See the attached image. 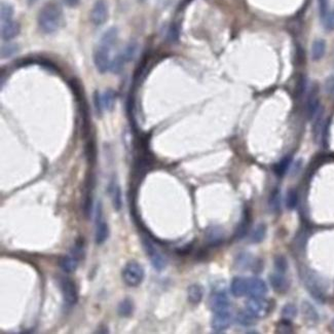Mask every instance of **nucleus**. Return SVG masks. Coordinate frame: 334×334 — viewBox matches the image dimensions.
Masks as SVG:
<instances>
[{"label": "nucleus", "mask_w": 334, "mask_h": 334, "mask_svg": "<svg viewBox=\"0 0 334 334\" xmlns=\"http://www.w3.org/2000/svg\"><path fill=\"white\" fill-rule=\"evenodd\" d=\"M116 101V93L113 90H106L101 95V102L103 109L105 110H111Z\"/></svg>", "instance_id": "412c9836"}, {"label": "nucleus", "mask_w": 334, "mask_h": 334, "mask_svg": "<svg viewBox=\"0 0 334 334\" xmlns=\"http://www.w3.org/2000/svg\"><path fill=\"white\" fill-rule=\"evenodd\" d=\"M150 260H151V264H152V267L156 268L157 270L161 271L163 270L165 267H166V259L164 258V256L159 252L158 254L156 255H153L152 257H150Z\"/></svg>", "instance_id": "7c9ffc66"}, {"label": "nucleus", "mask_w": 334, "mask_h": 334, "mask_svg": "<svg viewBox=\"0 0 334 334\" xmlns=\"http://www.w3.org/2000/svg\"><path fill=\"white\" fill-rule=\"evenodd\" d=\"M95 241L98 245L106 242L109 236V228L103 216V207L99 201L96 206V214H95Z\"/></svg>", "instance_id": "39448f33"}, {"label": "nucleus", "mask_w": 334, "mask_h": 334, "mask_svg": "<svg viewBox=\"0 0 334 334\" xmlns=\"http://www.w3.org/2000/svg\"><path fill=\"white\" fill-rule=\"evenodd\" d=\"M323 23L327 29L333 30L334 29V11H330L326 15V17L323 19Z\"/></svg>", "instance_id": "4c0bfd02"}, {"label": "nucleus", "mask_w": 334, "mask_h": 334, "mask_svg": "<svg viewBox=\"0 0 334 334\" xmlns=\"http://www.w3.org/2000/svg\"><path fill=\"white\" fill-rule=\"evenodd\" d=\"M297 316V307L294 304H286L282 309V317L284 320L291 321Z\"/></svg>", "instance_id": "c756f323"}, {"label": "nucleus", "mask_w": 334, "mask_h": 334, "mask_svg": "<svg viewBox=\"0 0 334 334\" xmlns=\"http://www.w3.org/2000/svg\"><path fill=\"white\" fill-rule=\"evenodd\" d=\"M267 293V283L258 278L248 279V295L251 297H262Z\"/></svg>", "instance_id": "ddd939ff"}, {"label": "nucleus", "mask_w": 334, "mask_h": 334, "mask_svg": "<svg viewBox=\"0 0 334 334\" xmlns=\"http://www.w3.org/2000/svg\"><path fill=\"white\" fill-rule=\"evenodd\" d=\"M302 315L306 321L311 322V323H317L319 321V315L316 311V308L307 301L302 302Z\"/></svg>", "instance_id": "b1692460"}, {"label": "nucleus", "mask_w": 334, "mask_h": 334, "mask_svg": "<svg viewBox=\"0 0 334 334\" xmlns=\"http://www.w3.org/2000/svg\"><path fill=\"white\" fill-rule=\"evenodd\" d=\"M223 232L217 226H212L206 233L207 242L210 246H218L223 241Z\"/></svg>", "instance_id": "a211bd4d"}, {"label": "nucleus", "mask_w": 334, "mask_h": 334, "mask_svg": "<svg viewBox=\"0 0 334 334\" xmlns=\"http://www.w3.org/2000/svg\"><path fill=\"white\" fill-rule=\"evenodd\" d=\"M319 8H320V15L322 20H323L326 15L329 13L328 7V0H319Z\"/></svg>", "instance_id": "58836bf2"}, {"label": "nucleus", "mask_w": 334, "mask_h": 334, "mask_svg": "<svg viewBox=\"0 0 334 334\" xmlns=\"http://www.w3.org/2000/svg\"><path fill=\"white\" fill-rule=\"evenodd\" d=\"M270 301L262 297H251L246 303V309L254 318H265L270 312Z\"/></svg>", "instance_id": "423d86ee"}, {"label": "nucleus", "mask_w": 334, "mask_h": 334, "mask_svg": "<svg viewBox=\"0 0 334 334\" xmlns=\"http://www.w3.org/2000/svg\"><path fill=\"white\" fill-rule=\"evenodd\" d=\"M297 202H298L297 193L294 189H290L287 194V198H286V205H287V208L289 210L295 209L297 207Z\"/></svg>", "instance_id": "2f4dec72"}, {"label": "nucleus", "mask_w": 334, "mask_h": 334, "mask_svg": "<svg viewBox=\"0 0 334 334\" xmlns=\"http://www.w3.org/2000/svg\"><path fill=\"white\" fill-rule=\"evenodd\" d=\"M266 233H267V231H266V226H265L264 224L258 225L257 228L254 230L253 234H252V236H251L252 242H253V243H259V242H261L262 240H264V237L266 236Z\"/></svg>", "instance_id": "473e14b6"}, {"label": "nucleus", "mask_w": 334, "mask_h": 334, "mask_svg": "<svg viewBox=\"0 0 334 334\" xmlns=\"http://www.w3.org/2000/svg\"><path fill=\"white\" fill-rule=\"evenodd\" d=\"M187 295H188V301L190 302L194 303V304H198L202 300L204 291H202V289H201L200 285L194 284L192 286H189V288L187 290Z\"/></svg>", "instance_id": "4be33fe9"}, {"label": "nucleus", "mask_w": 334, "mask_h": 334, "mask_svg": "<svg viewBox=\"0 0 334 334\" xmlns=\"http://www.w3.org/2000/svg\"><path fill=\"white\" fill-rule=\"evenodd\" d=\"M94 104H95V108H96L98 114L101 115L102 110H103V106H102V102H101V96H100L98 92H96L94 95Z\"/></svg>", "instance_id": "79ce46f5"}, {"label": "nucleus", "mask_w": 334, "mask_h": 334, "mask_svg": "<svg viewBox=\"0 0 334 334\" xmlns=\"http://www.w3.org/2000/svg\"><path fill=\"white\" fill-rule=\"evenodd\" d=\"M78 260L79 258H77L74 254L69 253L61 258L59 262V266L63 271L67 273L74 272L78 267Z\"/></svg>", "instance_id": "dca6fc26"}, {"label": "nucleus", "mask_w": 334, "mask_h": 334, "mask_svg": "<svg viewBox=\"0 0 334 334\" xmlns=\"http://www.w3.org/2000/svg\"><path fill=\"white\" fill-rule=\"evenodd\" d=\"M231 291L234 296L242 297L248 294V279L236 277L231 284Z\"/></svg>", "instance_id": "2eb2a0df"}, {"label": "nucleus", "mask_w": 334, "mask_h": 334, "mask_svg": "<svg viewBox=\"0 0 334 334\" xmlns=\"http://www.w3.org/2000/svg\"><path fill=\"white\" fill-rule=\"evenodd\" d=\"M269 207L273 210V211H279L280 209V193L275 192L272 193L270 199H269Z\"/></svg>", "instance_id": "e433bc0d"}, {"label": "nucleus", "mask_w": 334, "mask_h": 334, "mask_svg": "<svg viewBox=\"0 0 334 334\" xmlns=\"http://www.w3.org/2000/svg\"><path fill=\"white\" fill-rule=\"evenodd\" d=\"M320 109V103L316 94H312L307 102V114L309 118H313Z\"/></svg>", "instance_id": "a878e982"}, {"label": "nucleus", "mask_w": 334, "mask_h": 334, "mask_svg": "<svg viewBox=\"0 0 334 334\" xmlns=\"http://www.w3.org/2000/svg\"><path fill=\"white\" fill-rule=\"evenodd\" d=\"M19 52V46L15 43H7L1 46V58L7 59L15 56Z\"/></svg>", "instance_id": "c85d7f7f"}, {"label": "nucleus", "mask_w": 334, "mask_h": 334, "mask_svg": "<svg viewBox=\"0 0 334 334\" xmlns=\"http://www.w3.org/2000/svg\"><path fill=\"white\" fill-rule=\"evenodd\" d=\"M232 324V314L229 309H224V311H219L214 313L212 319V329L214 332H223L228 329Z\"/></svg>", "instance_id": "9d476101"}, {"label": "nucleus", "mask_w": 334, "mask_h": 334, "mask_svg": "<svg viewBox=\"0 0 334 334\" xmlns=\"http://www.w3.org/2000/svg\"><path fill=\"white\" fill-rule=\"evenodd\" d=\"M36 1H37V0H27V2H28L29 5H32L33 3H35Z\"/></svg>", "instance_id": "a18cd8bd"}, {"label": "nucleus", "mask_w": 334, "mask_h": 334, "mask_svg": "<svg viewBox=\"0 0 334 334\" xmlns=\"http://www.w3.org/2000/svg\"><path fill=\"white\" fill-rule=\"evenodd\" d=\"M110 51L111 49L108 46L103 45L101 43L98 44L97 49L94 52V63L95 66H96L97 70L99 71V73L104 74L107 71L110 70Z\"/></svg>", "instance_id": "0eeeda50"}, {"label": "nucleus", "mask_w": 334, "mask_h": 334, "mask_svg": "<svg viewBox=\"0 0 334 334\" xmlns=\"http://www.w3.org/2000/svg\"><path fill=\"white\" fill-rule=\"evenodd\" d=\"M118 37V30L116 27H111L108 30H106L104 34L102 35V37L99 41V43L106 45L112 49V47L115 45Z\"/></svg>", "instance_id": "6ab92c4d"}, {"label": "nucleus", "mask_w": 334, "mask_h": 334, "mask_svg": "<svg viewBox=\"0 0 334 334\" xmlns=\"http://www.w3.org/2000/svg\"><path fill=\"white\" fill-rule=\"evenodd\" d=\"M93 187L94 184L91 182H88V187L86 190L85 200H83V212L87 218H90L93 212V206H94V200H93Z\"/></svg>", "instance_id": "aec40b11"}, {"label": "nucleus", "mask_w": 334, "mask_h": 334, "mask_svg": "<svg viewBox=\"0 0 334 334\" xmlns=\"http://www.w3.org/2000/svg\"><path fill=\"white\" fill-rule=\"evenodd\" d=\"M122 275L124 282L129 287H137L144 280V269L138 262H128L123 269Z\"/></svg>", "instance_id": "20e7f679"}, {"label": "nucleus", "mask_w": 334, "mask_h": 334, "mask_svg": "<svg viewBox=\"0 0 334 334\" xmlns=\"http://www.w3.org/2000/svg\"><path fill=\"white\" fill-rule=\"evenodd\" d=\"M63 13L57 3L45 4L39 11L37 23L39 29L45 34L55 33L62 25Z\"/></svg>", "instance_id": "f257e3e1"}, {"label": "nucleus", "mask_w": 334, "mask_h": 334, "mask_svg": "<svg viewBox=\"0 0 334 334\" xmlns=\"http://www.w3.org/2000/svg\"><path fill=\"white\" fill-rule=\"evenodd\" d=\"M210 306L214 313L228 309L230 307V300L226 292L224 290L214 292L210 300Z\"/></svg>", "instance_id": "9b49d317"}, {"label": "nucleus", "mask_w": 334, "mask_h": 334, "mask_svg": "<svg viewBox=\"0 0 334 334\" xmlns=\"http://www.w3.org/2000/svg\"><path fill=\"white\" fill-rule=\"evenodd\" d=\"M292 327L290 325V321L287 320H284L283 322H281L280 325L278 326V332L280 333H290L292 330Z\"/></svg>", "instance_id": "ea45409f"}, {"label": "nucleus", "mask_w": 334, "mask_h": 334, "mask_svg": "<svg viewBox=\"0 0 334 334\" xmlns=\"http://www.w3.org/2000/svg\"><path fill=\"white\" fill-rule=\"evenodd\" d=\"M14 16V7L9 3L1 2L0 4V18H1V23L11 20Z\"/></svg>", "instance_id": "bb28decb"}, {"label": "nucleus", "mask_w": 334, "mask_h": 334, "mask_svg": "<svg viewBox=\"0 0 334 334\" xmlns=\"http://www.w3.org/2000/svg\"><path fill=\"white\" fill-rule=\"evenodd\" d=\"M290 163H291V158L290 157H286L285 159H283L276 167V173L279 175V176H283L286 171L288 170L289 168V166H290Z\"/></svg>", "instance_id": "f704fd0d"}, {"label": "nucleus", "mask_w": 334, "mask_h": 334, "mask_svg": "<svg viewBox=\"0 0 334 334\" xmlns=\"http://www.w3.org/2000/svg\"><path fill=\"white\" fill-rule=\"evenodd\" d=\"M236 265L240 267L248 268L250 267H254L255 264H253V259L249 256V254L244 253V254H240V256L237 257V264Z\"/></svg>", "instance_id": "72a5a7b5"}, {"label": "nucleus", "mask_w": 334, "mask_h": 334, "mask_svg": "<svg viewBox=\"0 0 334 334\" xmlns=\"http://www.w3.org/2000/svg\"><path fill=\"white\" fill-rule=\"evenodd\" d=\"M248 224H249V222H248V218H247V216L244 218V220L241 222V224H240V226H238V229H237V231H236V235L238 236V237H242L245 234H246V232H247V230H248Z\"/></svg>", "instance_id": "a19ab883"}, {"label": "nucleus", "mask_w": 334, "mask_h": 334, "mask_svg": "<svg viewBox=\"0 0 334 334\" xmlns=\"http://www.w3.org/2000/svg\"><path fill=\"white\" fill-rule=\"evenodd\" d=\"M325 91L328 94L334 93V76H330L325 81Z\"/></svg>", "instance_id": "37998d69"}, {"label": "nucleus", "mask_w": 334, "mask_h": 334, "mask_svg": "<svg viewBox=\"0 0 334 334\" xmlns=\"http://www.w3.org/2000/svg\"><path fill=\"white\" fill-rule=\"evenodd\" d=\"M326 51V42L323 39H317L312 44V59L319 61L324 57Z\"/></svg>", "instance_id": "5701e85b"}, {"label": "nucleus", "mask_w": 334, "mask_h": 334, "mask_svg": "<svg viewBox=\"0 0 334 334\" xmlns=\"http://www.w3.org/2000/svg\"><path fill=\"white\" fill-rule=\"evenodd\" d=\"M332 326H333V328H334V320H333V322H332Z\"/></svg>", "instance_id": "49530a36"}, {"label": "nucleus", "mask_w": 334, "mask_h": 334, "mask_svg": "<svg viewBox=\"0 0 334 334\" xmlns=\"http://www.w3.org/2000/svg\"><path fill=\"white\" fill-rule=\"evenodd\" d=\"M20 30H21L20 24L16 21L9 20L1 23V29H0L1 39L4 41H9L11 39H14L19 35Z\"/></svg>", "instance_id": "f8f14e48"}, {"label": "nucleus", "mask_w": 334, "mask_h": 334, "mask_svg": "<svg viewBox=\"0 0 334 334\" xmlns=\"http://www.w3.org/2000/svg\"><path fill=\"white\" fill-rule=\"evenodd\" d=\"M108 189H109V195L111 197L113 207L116 211H119L122 209V206H123L121 187H119V185L117 184V182L115 180H113V181L110 182Z\"/></svg>", "instance_id": "f3484780"}, {"label": "nucleus", "mask_w": 334, "mask_h": 334, "mask_svg": "<svg viewBox=\"0 0 334 334\" xmlns=\"http://www.w3.org/2000/svg\"><path fill=\"white\" fill-rule=\"evenodd\" d=\"M137 50H138L137 43L136 42H130L125 47L124 51L119 55H117L111 61V65H110L111 72H113L115 74L121 73L122 70L125 67V65L128 62L132 61V60L135 58Z\"/></svg>", "instance_id": "7ed1b4c3"}, {"label": "nucleus", "mask_w": 334, "mask_h": 334, "mask_svg": "<svg viewBox=\"0 0 334 334\" xmlns=\"http://www.w3.org/2000/svg\"><path fill=\"white\" fill-rule=\"evenodd\" d=\"M109 17V8L108 3L106 0H97L94 3L93 8L91 10V21L95 26H101L106 23Z\"/></svg>", "instance_id": "1a4fd4ad"}, {"label": "nucleus", "mask_w": 334, "mask_h": 334, "mask_svg": "<svg viewBox=\"0 0 334 334\" xmlns=\"http://www.w3.org/2000/svg\"><path fill=\"white\" fill-rule=\"evenodd\" d=\"M236 320L238 322V324H241L243 326H249L254 323V317L250 314L247 309H242V311L238 312Z\"/></svg>", "instance_id": "cd10ccee"}, {"label": "nucleus", "mask_w": 334, "mask_h": 334, "mask_svg": "<svg viewBox=\"0 0 334 334\" xmlns=\"http://www.w3.org/2000/svg\"><path fill=\"white\" fill-rule=\"evenodd\" d=\"M301 279L306 290L313 296L314 300L319 302H324L326 300L325 289L317 273L312 269L304 268L301 270Z\"/></svg>", "instance_id": "f03ea898"}, {"label": "nucleus", "mask_w": 334, "mask_h": 334, "mask_svg": "<svg viewBox=\"0 0 334 334\" xmlns=\"http://www.w3.org/2000/svg\"><path fill=\"white\" fill-rule=\"evenodd\" d=\"M269 281L272 286L273 290L278 293H284L288 290L289 287V282L288 279L286 278L285 273L275 271L272 272L271 275H269Z\"/></svg>", "instance_id": "4468645a"}, {"label": "nucleus", "mask_w": 334, "mask_h": 334, "mask_svg": "<svg viewBox=\"0 0 334 334\" xmlns=\"http://www.w3.org/2000/svg\"><path fill=\"white\" fill-rule=\"evenodd\" d=\"M275 267H276V271L279 272H283L285 273L288 269V262L286 260V258L284 256H277L275 259Z\"/></svg>", "instance_id": "c9c22d12"}, {"label": "nucleus", "mask_w": 334, "mask_h": 334, "mask_svg": "<svg viewBox=\"0 0 334 334\" xmlns=\"http://www.w3.org/2000/svg\"><path fill=\"white\" fill-rule=\"evenodd\" d=\"M59 286L65 302L68 305H75L78 301V291L75 283L69 278L61 277L59 280Z\"/></svg>", "instance_id": "6e6552de"}, {"label": "nucleus", "mask_w": 334, "mask_h": 334, "mask_svg": "<svg viewBox=\"0 0 334 334\" xmlns=\"http://www.w3.org/2000/svg\"><path fill=\"white\" fill-rule=\"evenodd\" d=\"M134 311V305L133 302L131 301L130 300H124L121 303L118 304V308H117V312L119 314V316L122 317H129L132 315Z\"/></svg>", "instance_id": "393cba45"}, {"label": "nucleus", "mask_w": 334, "mask_h": 334, "mask_svg": "<svg viewBox=\"0 0 334 334\" xmlns=\"http://www.w3.org/2000/svg\"><path fill=\"white\" fill-rule=\"evenodd\" d=\"M80 0H64V3L69 7H75Z\"/></svg>", "instance_id": "c03bdc74"}]
</instances>
